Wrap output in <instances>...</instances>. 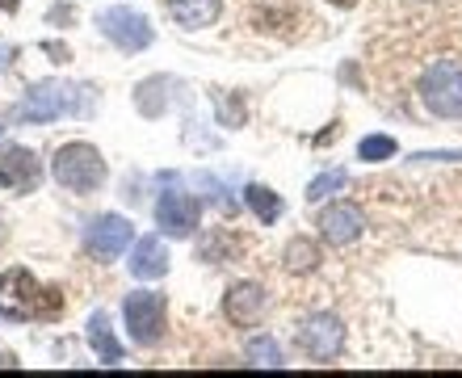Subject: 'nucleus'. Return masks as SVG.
Returning a JSON list of instances; mask_svg holds the SVG:
<instances>
[{
    "label": "nucleus",
    "instance_id": "1",
    "mask_svg": "<svg viewBox=\"0 0 462 378\" xmlns=\"http://www.w3.org/2000/svg\"><path fill=\"white\" fill-rule=\"evenodd\" d=\"M97 106V93L88 85H60V80H38L25 88L17 106V123H55L63 114H88Z\"/></svg>",
    "mask_w": 462,
    "mask_h": 378
},
{
    "label": "nucleus",
    "instance_id": "2",
    "mask_svg": "<svg viewBox=\"0 0 462 378\" xmlns=\"http://www.w3.org/2000/svg\"><path fill=\"white\" fill-rule=\"evenodd\" d=\"M51 177L60 181V189L85 198V194H97L101 185H106L110 164H106V156H101L93 143L76 139V143H63L60 152L51 156Z\"/></svg>",
    "mask_w": 462,
    "mask_h": 378
},
{
    "label": "nucleus",
    "instance_id": "3",
    "mask_svg": "<svg viewBox=\"0 0 462 378\" xmlns=\"http://www.w3.org/2000/svg\"><path fill=\"white\" fill-rule=\"evenodd\" d=\"M60 307H63V294L60 290H42L30 269H22V265L5 269V278H0V316L47 319V316H55Z\"/></svg>",
    "mask_w": 462,
    "mask_h": 378
},
{
    "label": "nucleus",
    "instance_id": "4",
    "mask_svg": "<svg viewBox=\"0 0 462 378\" xmlns=\"http://www.w3.org/2000/svg\"><path fill=\"white\" fill-rule=\"evenodd\" d=\"M122 319H126L131 345L156 349V345L164 341V328H169V303H164V294H156V290H131L126 303H122Z\"/></svg>",
    "mask_w": 462,
    "mask_h": 378
},
{
    "label": "nucleus",
    "instance_id": "5",
    "mask_svg": "<svg viewBox=\"0 0 462 378\" xmlns=\"http://www.w3.org/2000/svg\"><path fill=\"white\" fill-rule=\"evenodd\" d=\"M420 101L433 118H462V60L446 55L420 76Z\"/></svg>",
    "mask_w": 462,
    "mask_h": 378
},
{
    "label": "nucleus",
    "instance_id": "6",
    "mask_svg": "<svg viewBox=\"0 0 462 378\" xmlns=\"http://www.w3.org/2000/svg\"><path fill=\"white\" fill-rule=\"evenodd\" d=\"M294 345H299V354L319 362V366H328L332 357H341L345 349V324L332 311H316V316H307L299 328H294Z\"/></svg>",
    "mask_w": 462,
    "mask_h": 378
},
{
    "label": "nucleus",
    "instance_id": "7",
    "mask_svg": "<svg viewBox=\"0 0 462 378\" xmlns=\"http://www.w3.org/2000/svg\"><path fill=\"white\" fill-rule=\"evenodd\" d=\"M101 34L110 38L118 51H126V55H134V51H147L152 42H156V30H152V22H147L143 13H134L131 5H110V9L97 17Z\"/></svg>",
    "mask_w": 462,
    "mask_h": 378
},
{
    "label": "nucleus",
    "instance_id": "8",
    "mask_svg": "<svg viewBox=\"0 0 462 378\" xmlns=\"http://www.w3.org/2000/svg\"><path fill=\"white\" fill-rule=\"evenodd\" d=\"M134 240V223L122 219V215H114V210H106V215H97V219L85 227V253L97 261V265H106V261H118L126 248H131Z\"/></svg>",
    "mask_w": 462,
    "mask_h": 378
},
{
    "label": "nucleus",
    "instance_id": "9",
    "mask_svg": "<svg viewBox=\"0 0 462 378\" xmlns=\"http://www.w3.org/2000/svg\"><path fill=\"white\" fill-rule=\"evenodd\" d=\"M198 219H202V202H198L194 194H185V189H177V185H169V189L160 194L156 223H160V232H164V235L185 240V235H194Z\"/></svg>",
    "mask_w": 462,
    "mask_h": 378
},
{
    "label": "nucleus",
    "instance_id": "10",
    "mask_svg": "<svg viewBox=\"0 0 462 378\" xmlns=\"http://www.w3.org/2000/svg\"><path fill=\"white\" fill-rule=\"evenodd\" d=\"M38 181H42V160L22 143L0 147V185L9 194H34Z\"/></svg>",
    "mask_w": 462,
    "mask_h": 378
},
{
    "label": "nucleus",
    "instance_id": "11",
    "mask_svg": "<svg viewBox=\"0 0 462 378\" xmlns=\"http://www.w3.org/2000/svg\"><path fill=\"white\" fill-rule=\"evenodd\" d=\"M269 307V290L261 281H236L227 294H223V316L236 324V328H256L261 316Z\"/></svg>",
    "mask_w": 462,
    "mask_h": 378
},
{
    "label": "nucleus",
    "instance_id": "12",
    "mask_svg": "<svg viewBox=\"0 0 462 378\" xmlns=\"http://www.w3.org/2000/svg\"><path fill=\"white\" fill-rule=\"evenodd\" d=\"M362 232H365V215L357 202H332V207L319 215V235H324L328 244H353Z\"/></svg>",
    "mask_w": 462,
    "mask_h": 378
},
{
    "label": "nucleus",
    "instance_id": "13",
    "mask_svg": "<svg viewBox=\"0 0 462 378\" xmlns=\"http://www.w3.org/2000/svg\"><path fill=\"white\" fill-rule=\"evenodd\" d=\"M131 278L139 281H156L169 273V253H164V240L160 235H143V240H134L131 248Z\"/></svg>",
    "mask_w": 462,
    "mask_h": 378
},
{
    "label": "nucleus",
    "instance_id": "14",
    "mask_svg": "<svg viewBox=\"0 0 462 378\" xmlns=\"http://www.w3.org/2000/svg\"><path fill=\"white\" fill-rule=\"evenodd\" d=\"M164 9L181 30H210L219 22L223 0H164Z\"/></svg>",
    "mask_w": 462,
    "mask_h": 378
},
{
    "label": "nucleus",
    "instance_id": "15",
    "mask_svg": "<svg viewBox=\"0 0 462 378\" xmlns=\"http://www.w3.org/2000/svg\"><path fill=\"white\" fill-rule=\"evenodd\" d=\"M88 345H93V354H97V362H106V366H118L122 357H126V349L118 345V337H114L110 328V316L106 311H97V316H88Z\"/></svg>",
    "mask_w": 462,
    "mask_h": 378
},
{
    "label": "nucleus",
    "instance_id": "16",
    "mask_svg": "<svg viewBox=\"0 0 462 378\" xmlns=\"http://www.w3.org/2000/svg\"><path fill=\"white\" fill-rule=\"evenodd\" d=\"M169 88H172V80H164V76L143 80V85L134 88V106H139V114H143V118H160V114L169 110Z\"/></svg>",
    "mask_w": 462,
    "mask_h": 378
},
{
    "label": "nucleus",
    "instance_id": "17",
    "mask_svg": "<svg viewBox=\"0 0 462 378\" xmlns=\"http://www.w3.org/2000/svg\"><path fill=\"white\" fill-rule=\"evenodd\" d=\"M244 202H248V210H253V215L265 223V227H269V223H278L282 210H286V207H282V198L273 194L269 185H261V181H253L248 189H244Z\"/></svg>",
    "mask_w": 462,
    "mask_h": 378
},
{
    "label": "nucleus",
    "instance_id": "18",
    "mask_svg": "<svg viewBox=\"0 0 462 378\" xmlns=\"http://www.w3.org/2000/svg\"><path fill=\"white\" fill-rule=\"evenodd\" d=\"M282 265L291 269V273H311V269H319V244H316V240H307V235H299V240H291V244H286Z\"/></svg>",
    "mask_w": 462,
    "mask_h": 378
},
{
    "label": "nucleus",
    "instance_id": "19",
    "mask_svg": "<svg viewBox=\"0 0 462 378\" xmlns=\"http://www.w3.org/2000/svg\"><path fill=\"white\" fill-rule=\"evenodd\" d=\"M244 357H248V366H265V370H282V366H286L282 345L273 341V337H253V341L244 345Z\"/></svg>",
    "mask_w": 462,
    "mask_h": 378
},
{
    "label": "nucleus",
    "instance_id": "20",
    "mask_svg": "<svg viewBox=\"0 0 462 378\" xmlns=\"http://www.w3.org/2000/svg\"><path fill=\"white\" fill-rule=\"evenodd\" d=\"M395 152H400V147H395L391 134H365L362 143H357V160H365V164H383V160H391Z\"/></svg>",
    "mask_w": 462,
    "mask_h": 378
},
{
    "label": "nucleus",
    "instance_id": "21",
    "mask_svg": "<svg viewBox=\"0 0 462 378\" xmlns=\"http://www.w3.org/2000/svg\"><path fill=\"white\" fill-rule=\"evenodd\" d=\"M345 185H349V172H345V169L319 172L316 181L307 185V202H324V198H332L337 189H345Z\"/></svg>",
    "mask_w": 462,
    "mask_h": 378
},
{
    "label": "nucleus",
    "instance_id": "22",
    "mask_svg": "<svg viewBox=\"0 0 462 378\" xmlns=\"http://www.w3.org/2000/svg\"><path fill=\"white\" fill-rule=\"evenodd\" d=\"M42 51H47V55H55V60H60V63H68V60H72V51H68V47H60V42H42Z\"/></svg>",
    "mask_w": 462,
    "mask_h": 378
},
{
    "label": "nucleus",
    "instance_id": "23",
    "mask_svg": "<svg viewBox=\"0 0 462 378\" xmlns=\"http://www.w3.org/2000/svg\"><path fill=\"white\" fill-rule=\"evenodd\" d=\"M51 22H72V9L63 5V9H51Z\"/></svg>",
    "mask_w": 462,
    "mask_h": 378
},
{
    "label": "nucleus",
    "instance_id": "24",
    "mask_svg": "<svg viewBox=\"0 0 462 378\" xmlns=\"http://www.w3.org/2000/svg\"><path fill=\"white\" fill-rule=\"evenodd\" d=\"M0 13H17V0H0Z\"/></svg>",
    "mask_w": 462,
    "mask_h": 378
},
{
    "label": "nucleus",
    "instance_id": "25",
    "mask_svg": "<svg viewBox=\"0 0 462 378\" xmlns=\"http://www.w3.org/2000/svg\"><path fill=\"white\" fill-rule=\"evenodd\" d=\"M328 5H337V9H353L357 0H328Z\"/></svg>",
    "mask_w": 462,
    "mask_h": 378
},
{
    "label": "nucleus",
    "instance_id": "26",
    "mask_svg": "<svg viewBox=\"0 0 462 378\" xmlns=\"http://www.w3.org/2000/svg\"><path fill=\"white\" fill-rule=\"evenodd\" d=\"M9 55H13V47H0V68L9 63Z\"/></svg>",
    "mask_w": 462,
    "mask_h": 378
},
{
    "label": "nucleus",
    "instance_id": "27",
    "mask_svg": "<svg viewBox=\"0 0 462 378\" xmlns=\"http://www.w3.org/2000/svg\"><path fill=\"white\" fill-rule=\"evenodd\" d=\"M0 131H5V126H0Z\"/></svg>",
    "mask_w": 462,
    "mask_h": 378
}]
</instances>
